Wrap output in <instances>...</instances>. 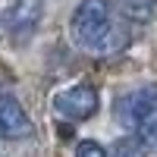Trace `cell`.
<instances>
[{
    "mask_svg": "<svg viewBox=\"0 0 157 157\" xmlns=\"http://www.w3.org/2000/svg\"><path fill=\"white\" fill-rule=\"evenodd\" d=\"M69 35L78 47H104L110 35V3L107 0H82L72 10Z\"/></svg>",
    "mask_w": 157,
    "mask_h": 157,
    "instance_id": "1",
    "label": "cell"
},
{
    "mask_svg": "<svg viewBox=\"0 0 157 157\" xmlns=\"http://www.w3.org/2000/svg\"><path fill=\"white\" fill-rule=\"evenodd\" d=\"M101 107V98L94 85H72V88H63L60 94H54V113L60 120H69V123H82L91 120Z\"/></svg>",
    "mask_w": 157,
    "mask_h": 157,
    "instance_id": "2",
    "label": "cell"
},
{
    "mask_svg": "<svg viewBox=\"0 0 157 157\" xmlns=\"http://www.w3.org/2000/svg\"><path fill=\"white\" fill-rule=\"evenodd\" d=\"M116 110H120V123L126 129H135L138 132L157 113V85H141L135 91H129V94H123Z\"/></svg>",
    "mask_w": 157,
    "mask_h": 157,
    "instance_id": "3",
    "label": "cell"
},
{
    "mask_svg": "<svg viewBox=\"0 0 157 157\" xmlns=\"http://www.w3.org/2000/svg\"><path fill=\"white\" fill-rule=\"evenodd\" d=\"M29 135H35L29 113L22 110V104L10 91H0V138L19 141V138H29Z\"/></svg>",
    "mask_w": 157,
    "mask_h": 157,
    "instance_id": "4",
    "label": "cell"
},
{
    "mask_svg": "<svg viewBox=\"0 0 157 157\" xmlns=\"http://www.w3.org/2000/svg\"><path fill=\"white\" fill-rule=\"evenodd\" d=\"M38 19H41V3L38 0H6L3 13H0V22L16 35L32 32L38 25Z\"/></svg>",
    "mask_w": 157,
    "mask_h": 157,
    "instance_id": "5",
    "label": "cell"
},
{
    "mask_svg": "<svg viewBox=\"0 0 157 157\" xmlns=\"http://www.w3.org/2000/svg\"><path fill=\"white\" fill-rule=\"evenodd\" d=\"M110 157H145V145L135 141V138H126V141H120V145L113 148Z\"/></svg>",
    "mask_w": 157,
    "mask_h": 157,
    "instance_id": "6",
    "label": "cell"
},
{
    "mask_svg": "<svg viewBox=\"0 0 157 157\" xmlns=\"http://www.w3.org/2000/svg\"><path fill=\"white\" fill-rule=\"evenodd\" d=\"M75 157H110V154H107V148H104L101 141H94V138H85V141H78Z\"/></svg>",
    "mask_w": 157,
    "mask_h": 157,
    "instance_id": "7",
    "label": "cell"
},
{
    "mask_svg": "<svg viewBox=\"0 0 157 157\" xmlns=\"http://www.w3.org/2000/svg\"><path fill=\"white\" fill-rule=\"evenodd\" d=\"M0 75H3V63H0Z\"/></svg>",
    "mask_w": 157,
    "mask_h": 157,
    "instance_id": "8",
    "label": "cell"
}]
</instances>
